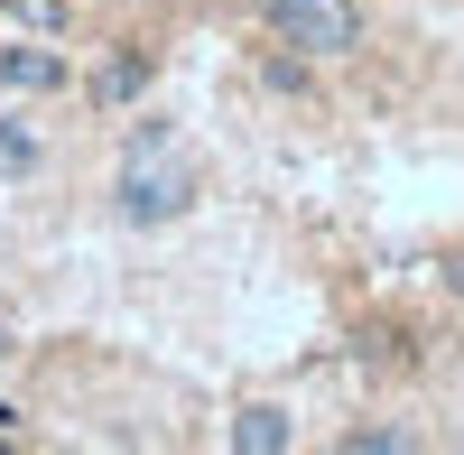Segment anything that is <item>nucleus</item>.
<instances>
[{
    "label": "nucleus",
    "instance_id": "1",
    "mask_svg": "<svg viewBox=\"0 0 464 455\" xmlns=\"http://www.w3.org/2000/svg\"><path fill=\"white\" fill-rule=\"evenodd\" d=\"M111 205H121V223H177L186 205H196V168H186V149L168 121H140L130 149H121V186H111Z\"/></svg>",
    "mask_w": 464,
    "mask_h": 455
},
{
    "label": "nucleus",
    "instance_id": "2",
    "mask_svg": "<svg viewBox=\"0 0 464 455\" xmlns=\"http://www.w3.org/2000/svg\"><path fill=\"white\" fill-rule=\"evenodd\" d=\"M269 28H279L288 47H306V56H343L362 37L353 0H269Z\"/></svg>",
    "mask_w": 464,
    "mask_h": 455
},
{
    "label": "nucleus",
    "instance_id": "3",
    "mask_svg": "<svg viewBox=\"0 0 464 455\" xmlns=\"http://www.w3.org/2000/svg\"><path fill=\"white\" fill-rule=\"evenodd\" d=\"M65 56L56 47H0V93H56Z\"/></svg>",
    "mask_w": 464,
    "mask_h": 455
},
{
    "label": "nucleus",
    "instance_id": "4",
    "mask_svg": "<svg viewBox=\"0 0 464 455\" xmlns=\"http://www.w3.org/2000/svg\"><path fill=\"white\" fill-rule=\"evenodd\" d=\"M288 437H297V428H288V409H269V400H260V409H242V419H232V446H242V455H279Z\"/></svg>",
    "mask_w": 464,
    "mask_h": 455
},
{
    "label": "nucleus",
    "instance_id": "5",
    "mask_svg": "<svg viewBox=\"0 0 464 455\" xmlns=\"http://www.w3.org/2000/svg\"><path fill=\"white\" fill-rule=\"evenodd\" d=\"M28 168H37V131L19 111H0V177H28Z\"/></svg>",
    "mask_w": 464,
    "mask_h": 455
},
{
    "label": "nucleus",
    "instance_id": "6",
    "mask_svg": "<svg viewBox=\"0 0 464 455\" xmlns=\"http://www.w3.org/2000/svg\"><path fill=\"white\" fill-rule=\"evenodd\" d=\"M140 84H149V56H111V65L93 74V93H102V102H130Z\"/></svg>",
    "mask_w": 464,
    "mask_h": 455
},
{
    "label": "nucleus",
    "instance_id": "7",
    "mask_svg": "<svg viewBox=\"0 0 464 455\" xmlns=\"http://www.w3.org/2000/svg\"><path fill=\"white\" fill-rule=\"evenodd\" d=\"M343 446H353V455H400L409 437H400V428H353V437H343Z\"/></svg>",
    "mask_w": 464,
    "mask_h": 455
},
{
    "label": "nucleus",
    "instance_id": "8",
    "mask_svg": "<svg viewBox=\"0 0 464 455\" xmlns=\"http://www.w3.org/2000/svg\"><path fill=\"white\" fill-rule=\"evenodd\" d=\"M446 288H455V297H464V251H455V260H446Z\"/></svg>",
    "mask_w": 464,
    "mask_h": 455
},
{
    "label": "nucleus",
    "instance_id": "9",
    "mask_svg": "<svg viewBox=\"0 0 464 455\" xmlns=\"http://www.w3.org/2000/svg\"><path fill=\"white\" fill-rule=\"evenodd\" d=\"M0 353H10V334H0Z\"/></svg>",
    "mask_w": 464,
    "mask_h": 455
}]
</instances>
